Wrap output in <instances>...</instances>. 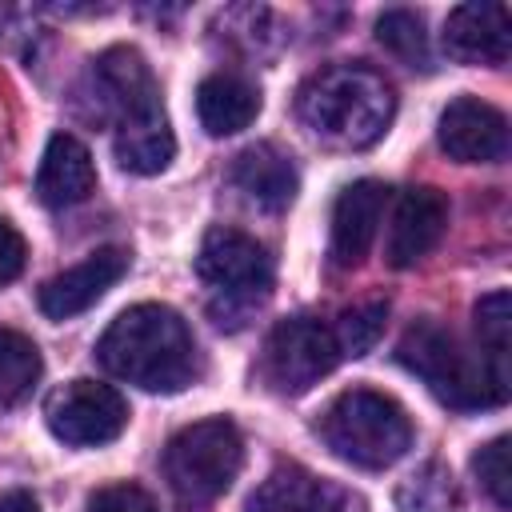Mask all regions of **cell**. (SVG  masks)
Instances as JSON below:
<instances>
[{
    "instance_id": "cell-16",
    "label": "cell",
    "mask_w": 512,
    "mask_h": 512,
    "mask_svg": "<svg viewBox=\"0 0 512 512\" xmlns=\"http://www.w3.org/2000/svg\"><path fill=\"white\" fill-rule=\"evenodd\" d=\"M348 508H352L348 492L296 464L276 468L244 504V512H348Z\"/></svg>"
},
{
    "instance_id": "cell-15",
    "label": "cell",
    "mask_w": 512,
    "mask_h": 512,
    "mask_svg": "<svg viewBox=\"0 0 512 512\" xmlns=\"http://www.w3.org/2000/svg\"><path fill=\"white\" fill-rule=\"evenodd\" d=\"M96 192V164L80 136L56 132L44 144L40 168H36V196L48 208H72Z\"/></svg>"
},
{
    "instance_id": "cell-27",
    "label": "cell",
    "mask_w": 512,
    "mask_h": 512,
    "mask_svg": "<svg viewBox=\"0 0 512 512\" xmlns=\"http://www.w3.org/2000/svg\"><path fill=\"white\" fill-rule=\"evenodd\" d=\"M0 512H40V500L24 488H8L0 492Z\"/></svg>"
},
{
    "instance_id": "cell-5",
    "label": "cell",
    "mask_w": 512,
    "mask_h": 512,
    "mask_svg": "<svg viewBox=\"0 0 512 512\" xmlns=\"http://www.w3.org/2000/svg\"><path fill=\"white\" fill-rule=\"evenodd\" d=\"M240 464H244V440L240 428L224 416L180 428L160 456L164 480L184 504H208L224 496L240 476Z\"/></svg>"
},
{
    "instance_id": "cell-18",
    "label": "cell",
    "mask_w": 512,
    "mask_h": 512,
    "mask_svg": "<svg viewBox=\"0 0 512 512\" xmlns=\"http://www.w3.org/2000/svg\"><path fill=\"white\" fill-rule=\"evenodd\" d=\"M196 116L208 136H236L260 116V92L232 72H212L196 88Z\"/></svg>"
},
{
    "instance_id": "cell-12",
    "label": "cell",
    "mask_w": 512,
    "mask_h": 512,
    "mask_svg": "<svg viewBox=\"0 0 512 512\" xmlns=\"http://www.w3.org/2000/svg\"><path fill=\"white\" fill-rule=\"evenodd\" d=\"M96 80H100L104 100H108L112 112H116V128L164 116L160 84H156L152 68L144 64V56H140L136 48L116 44V48L100 52V60H96Z\"/></svg>"
},
{
    "instance_id": "cell-20",
    "label": "cell",
    "mask_w": 512,
    "mask_h": 512,
    "mask_svg": "<svg viewBox=\"0 0 512 512\" xmlns=\"http://www.w3.org/2000/svg\"><path fill=\"white\" fill-rule=\"evenodd\" d=\"M44 372L40 348L12 328H0V404H20Z\"/></svg>"
},
{
    "instance_id": "cell-23",
    "label": "cell",
    "mask_w": 512,
    "mask_h": 512,
    "mask_svg": "<svg viewBox=\"0 0 512 512\" xmlns=\"http://www.w3.org/2000/svg\"><path fill=\"white\" fill-rule=\"evenodd\" d=\"M376 40L392 52V56H400L404 64H428V36H424V20L416 16V12H408V8H392V12H384L380 20H376Z\"/></svg>"
},
{
    "instance_id": "cell-8",
    "label": "cell",
    "mask_w": 512,
    "mask_h": 512,
    "mask_svg": "<svg viewBox=\"0 0 512 512\" xmlns=\"http://www.w3.org/2000/svg\"><path fill=\"white\" fill-rule=\"evenodd\" d=\"M196 276L224 300H260L272 288V260L264 244L240 228H208L196 252Z\"/></svg>"
},
{
    "instance_id": "cell-7",
    "label": "cell",
    "mask_w": 512,
    "mask_h": 512,
    "mask_svg": "<svg viewBox=\"0 0 512 512\" xmlns=\"http://www.w3.org/2000/svg\"><path fill=\"white\" fill-rule=\"evenodd\" d=\"M44 424L72 448H100L128 428V400L112 384L68 380L44 400Z\"/></svg>"
},
{
    "instance_id": "cell-22",
    "label": "cell",
    "mask_w": 512,
    "mask_h": 512,
    "mask_svg": "<svg viewBox=\"0 0 512 512\" xmlns=\"http://www.w3.org/2000/svg\"><path fill=\"white\" fill-rule=\"evenodd\" d=\"M472 316H476L480 352H484L500 372H508V324H512V320H508V316H512V300H508V292L496 288V292L480 296L476 308H472Z\"/></svg>"
},
{
    "instance_id": "cell-25",
    "label": "cell",
    "mask_w": 512,
    "mask_h": 512,
    "mask_svg": "<svg viewBox=\"0 0 512 512\" xmlns=\"http://www.w3.org/2000/svg\"><path fill=\"white\" fill-rule=\"evenodd\" d=\"M84 512H156V500L132 484V480H116V484H104L88 496Z\"/></svg>"
},
{
    "instance_id": "cell-17",
    "label": "cell",
    "mask_w": 512,
    "mask_h": 512,
    "mask_svg": "<svg viewBox=\"0 0 512 512\" xmlns=\"http://www.w3.org/2000/svg\"><path fill=\"white\" fill-rule=\"evenodd\" d=\"M232 184L256 204V208H268V212H280L284 204H292L296 196V168H292V156L280 152L276 144H252L236 156L232 164Z\"/></svg>"
},
{
    "instance_id": "cell-10",
    "label": "cell",
    "mask_w": 512,
    "mask_h": 512,
    "mask_svg": "<svg viewBox=\"0 0 512 512\" xmlns=\"http://www.w3.org/2000/svg\"><path fill=\"white\" fill-rule=\"evenodd\" d=\"M128 272V252L108 244V248H96L88 252L80 264L56 272L44 288H40V312L48 320H72L80 312H88L120 276Z\"/></svg>"
},
{
    "instance_id": "cell-3",
    "label": "cell",
    "mask_w": 512,
    "mask_h": 512,
    "mask_svg": "<svg viewBox=\"0 0 512 512\" xmlns=\"http://www.w3.org/2000/svg\"><path fill=\"white\" fill-rule=\"evenodd\" d=\"M396 360L408 372H416L428 384V392L448 408L472 412V408H496L508 400V372H500L484 352L472 356L452 336V328L436 320L412 324L396 344Z\"/></svg>"
},
{
    "instance_id": "cell-2",
    "label": "cell",
    "mask_w": 512,
    "mask_h": 512,
    "mask_svg": "<svg viewBox=\"0 0 512 512\" xmlns=\"http://www.w3.org/2000/svg\"><path fill=\"white\" fill-rule=\"evenodd\" d=\"M296 112L320 140L336 148H368L396 112L388 80L364 64H328L300 84Z\"/></svg>"
},
{
    "instance_id": "cell-4",
    "label": "cell",
    "mask_w": 512,
    "mask_h": 512,
    "mask_svg": "<svg viewBox=\"0 0 512 512\" xmlns=\"http://www.w3.org/2000/svg\"><path fill=\"white\" fill-rule=\"evenodd\" d=\"M320 440L344 464L380 472L412 448V420L392 396L376 388H348L324 408Z\"/></svg>"
},
{
    "instance_id": "cell-1",
    "label": "cell",
    "mask_w": 512,
    "mask_h": 512,
    "mask_svg": "<svg viewBox=\"0 0 512 512\" xmlns=\"http://www.w3.org/2000/svg\"><path fill=\"white\" fill-rule=\"evenodd\" d=\"M96 360L144 392H184L200 376L192 328L168 304H132L100 336Z\"/></svg>"
},
{
    "instance_id": "cell-14",
    "label": "cell",
    "mask_w": 512,
    "mask_h": 512,
    "mask_svg": "<svg viewBox=\"0 0 512 512\" xmlns=\"http://www.w3.org/2000/svg\"><path fill=\"white\" fill-rule=\"evenodd\" d=\"M444 48L464 64H504L512 52V16L504 4H460L444 20Z\"/></svg>"
},
{
    "instance_id": "cell-21",
    "label": "cell",
    "mask_w": 512,
    "mask_h": 512,
    "mask_svg": "<svg viewBox=\"0 0 512 512\" xmlns=\"http://www.w3.org/2000/svg\"><path fill=\"white\" fill-rule=\"evenodd\" d=\"M384 320H388V300H360L352 308L340 312L332 336H336V352L340 356H364L380 332H384Z\"/></svg>"
},
{
    "instance_id": "cell-11",
    "label": "cell",
    "mask_w": 512,
    "mask_h": 512,
    "mask_svg": "<svg viewBox=\"0 0 512 512\" xmlns=\"http://www.w3.org/2000/svg\"><path fill=\"white\" fill-rule=\"evenodd\" d=\"M448 228V200L440 188L432 184H416L404 188L396 208H392V224H388V244L384 256L392 268H412L416 260H424L436 240Z\"/></svg>"
},
{
    "instance_id": "cell-13",
    "label": "cell",
    "mask_w": 512,
    "mask_h": 512,
    "mask_svg": "<svg viewBox=\"0 0 512 512\" xmlns=\"http://www.w3.org/2000/svg\"><path fill=\"white\" fill-rule=\"evenodd\" d=\"M388 204V188L380 180H356L336 196L332 208V236H328V256L340 268H352L368 256L380 216Z\"/></svg>"
},
{
    "instance_id": "cell-24",
    "label": "cell",
    "mask_w": 512,
    "mask_h": 512,
    "mask_svg": "<svg viewBox=\"0 0 512 512\" xmlns=\"http://www.w3.org/2000/svg\"><path fill=\"white\" fill-rule=\"evenodd\" d=\"M472 472H476V480H480V488H484V496L500 508V512H508L512 508V468H508V436H496V440H488L476 456H472Z\"/></svg>"
},
{
    "instance_id": "cell-9",
    "label": "cell",
    "mask_w": 512,
    "mask_h": 512,
    "mask_svg": "<svg viewBox=\"0 0 512 512\" xmlns=\"http://www.w3.org/2000/svg\"><path fill=\"white\" fill-rule=\"evenodd\" d=\"M436 140L460 164H492L508 152V120L496 104L480 96H456L440 112Z\"/></svg>"
},
{
    "instance_id": "cell-6",
    "label": "cell",
    "mask_w": 512,
    "mask_h": 512,
    "mask_svg": "<svg viewBox=\"0 0 512 512\" xmlns=\"http://www.w3.org/2000/svg\"><path fill=\"white\" fill-rule=\"evenodd\" d=\"M336 364H340V352H336L332 328L312 316H288L264 340L260 376L272 392L300 396L312 384H320Z\"/></svg>"
},
{
    "instance_id": "cell-19",
    "label": "cell",
    "mask_w": 512,
    "mask_h": 512,
    "mask_svg": "<svg viewBox=\"0 0 512 512\" xmlns=\"http://www.w3.org/2000/svg\"><path fill=\"white\" fill-rule=\"evenodd\" d=\"M116 160L124 172L132 176H156L172 164L176 156V136L168 128V116H156V120H140V124H124L116 128Z\"/></svg>"
},
{
    "instance_id": "cell-26",
    "label": "cell",
    "mask_w": 512,
    "mask_h": 512,
    "mask_svg": "<svg viewBox=\"0 0 512 512\" xmlns=\"http://www.w3.org/2000/svg\"><path fill=\"white\" fill-rule=\"evenodd\" d=\"M24 260H28V244L24 236L16 232V224L0 220V284L16 280L24 272Z\"/></svg>"
}]
</instances>
